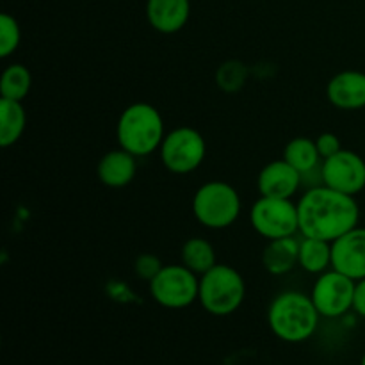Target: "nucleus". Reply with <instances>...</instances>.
<instances>
[{
  "instance_id": "f257e3e1",
  "label": "nucleus",
  "mask_w": 365,
  "mask_h": 365,
  "mask_svg": "<svg viewBox=\"0 0 365 365\" xmlns=\"http://www.w3.org/2000/svg\"><path fill=\"white\" fill-rule=\"evenodd\" d=\"M296 205L302 237L334 242L359 227L360 207L355 196L335 191L324 184L310 187Z\"/></svg>"
},
{
  "instance_id": "f03ea898",
  "label": "nucleus",
  "mask_w": 365,
  "mask_h": 365,
  "mask_svg": "<svg viewBox=\"0 0 365 365\" xmlns=\"http://www.w3.org/2000/svg\"><path fill=\"white\" fill-rule=\"evenodd\" d=\"M321 314L312 298L299 291H284L267 309V324L280 341L298 344L312 337L319 327Z\"/></svg>"
},
{
  "instance_id": "7ed1b4c3",
  "label": "nucleus",
  "mask_w": 365,
  "mask_h": 365,
  "mask_svg": "<svg viewBox=\"0 0 365 365\" xmlns=\"http://www.w3.org/2000/svg\"><path fill=\"white\" fill-rule=\"evenodd\" d=\"M164 132V120L157 107L146 102H135L120 114L116 125V138L120 148L135 157L152 155L160 148Z\"/></svg>"
},
{
  "instance_id": "20e7f679",
  "label": "nucleus",
  "mask_w": 365,
  "mask_h": 365,
  "mask_svg": "<svg viewBox=\"0 0 365 365\" xmlns=\"http://www.w3.org/2000/svg\"><path fill=\"white\" fill-rule=\"evenodd\" d=\"M246 284L242 274L227 264H216L200 277L198 302L210 316L225 317L234 314L242 305Z\"/></svg>"
},
{
  "instance_id": "39448f33",
  "label": "nucleus",
  "mask_w": 365,
  "mask_h": 365,
  "mask_svg": "<svg viewBox=\"0 0 365 365\" xmlns=\"http://www.w3.org/2000/svg\"><path fill=\"white\" fill-rule=\"evenodd\" d=\"M192 214L205 228L223 230L237 221L241 214V196L228 182H205L192 196Z\"/></svg>"
},
{
  "instance_id": "423d86ee",
  "label": "nucleus",
  "mask_w": 365,
  "mask_h": 365,
  "mask_svg": "<svg viewBox=\"0 0 365 365\" xmlns=\"http://www.w3.org/2000/svg\"><path fill=\"white\" fill-rule=\"evenodd\" d=\"M150 296L157 305L170 310L187 309L198 299L200 277L184 264H168L153 277Z\"/></svg>"
},
{
  "instance_id": "0eeeda50",
  "label": "nucleus",
  "mask_w": 365,
  "mask_h": 365,
  "mask_svg": "<svg viewBox=\"0 0 365 365\" xmlns=\"http://www.w3.org/2000/svg\"><path fill=\"white\" fill-rule=\"evenodd\" d=\"M159 153L168 171L187 175L198 170L205 160L207 143L196 128L177 127L164 135Z\"/></svg>"
},
{
  "instance_id": "6e6552de",
  "label": "nucleus",
  "mask_w": 365,
  "mask_h": 365,
  "mask_svg": "<svg viewBox=\"0 0 365 365\" xmlns=\"http://www.w3.org/2000/svg\"><path fill=\"white\" fill-rule=\"evenodd\" d=\"M253 230L266 239L291 237L299 232L298 205L291 198L260 196L250 209Z\"/></svg>"
},
{
  "instance_id": "1a4fd4ad",
  "label": "nucleus",
  "mask_w": 365,
  "mask_h": 365,
  "mask_svg": "<svg viewBox=\"0 0 365 365\" xmlns=\"http://www.w3.org/2000/svg\"><path fill=\"white\" fill-rule=\"evenodd\" d=\"M355 287V280L331 267V269L324 271L323 274H317L310 298H312L321 317L335 319V317H342L349 310H353Z\"/></svg>"
},
{
  "instance_id": "9d476101",
  "label": "nucleus",
  "mask_w": 365,
  "mask_h": 365,
  "mask_svg": "<svg viewBox=\"0 0 365 365\" xmlns=\"http://www.w3.org/2000/svg\"><path fill=\"white\" fill-rule=\"evenodd\" d=\"M321 184L356 196L365 189V160L353 150H344L328 157L321 164Z\"/></svg>"
},
{
  "instance_id": "9b49d317",
  "label": "nucleus",
  "mask_w": 365,
  "mask_h": 365,
  "mask_svg": "<svg viewBox=\"0 0 365 365\" xmlns=\"http://www.w3.org/2000/svg\"><path fill=\"white\" fill-rule=\"evenodd\" d=\"M331 267L359 282L365 278V228L355 227L331 242Z\"/></svg>"
},
{
  "instance_id": "f8f14e48",
  "label": "nucleus",
  "mask_w": 365,
  "mask_h": 365,
  "mask_svg": "<svg viewBox=\"0 0 365 365\" xmlns=\"http://www.w3.org/2000/svg\"><path fill=\"white\" fill-rule=\"evenodd\" d=\"M303 177L285 159L273 160L260 170L257 187L260 196L269 198H292L302 185Z\"/></svg>"
},
{
  "instance_id": "ddd939ff",
  "label": "nucleus",
  "mask_w": 365,
  "mask_h": 365,
  "mask_svg": "<svg viewBox=\"0 0 365 365\" xmlns=\"http://www.w3.org/2000/svg\"><path fill=\"white\" fill-rule=\"evenodd\" d=\"M328 102L342 110H359L365 107V73L344 70L331 77L327 86Z\"/></svg>"
},
{
  "instance_id": "4468645a",
  "label": "nucleus",
  "mask_w": 365,
  "mask_h": 365,
  "mask_svg": "<svg viewBox=\"0 0 365 365\" xmlns=\"http://www.w3.org/2000/svg\"><path fill=\"white\" fill-rule=\"evenodd\" d=\"M191 16L189 0H148L146 18L152 29L160 34H175L182 31Z\"/></svg>"
},
{
  "instance_id": "2eb2a0df",
  "label": "nucleus",
  "mask_w": 365,
  "mask_h": 365,
  "mask_svg": "<svg viewBox=\"0 0 365 365\" xmlns=\"http://www.w3.org/2000/svg\"><path fill=\"white\" fill-rule=\"evenodd\" d=\"M135 159L138 157L123 148L107 152L96 166V175H98L100 182L113 189L127 187L134 180L135 171H138Z\"/></svg>"
},
{
  "instance_id": "dca6fc26",
  "label": "nucleus",
  "mask_w": 365,
  "mask_h": 365,
  "mask_svg": "<svg viewBox=\"0 0 365 365\" xmlns=\"http://www.w3.org/2000/svg\"><path fill=\"white\" fill-rule=\"evenodd\" d=\"M299 257V241L291 235V237L271 239L262 253V264L266 271L274 277L289 273L296 267Z\"/></svg>"
},
{
  "instance_id": "f3484780",
  "label": "nucleus",
  "mask_w": 365,
  "mask_h": 365,
  "mask_svg": "<svg viewBox=\"0 0 365 365\" xmlns=\"http://www.w3.org/2000/svg\"><path fill=\"white\" fill-rule=\"evenodd\" d=\"M282 159H285L294 170H298L302 177L312 173L314 170H319L321 155L319 150H317L316 139L305 138V135L291 139L285 145Z\"/></svg>"
},
{
  "instance_id": "a211bd4d",
  "label": "nucleus",
  "mask_w": 365,
  "mask_h": 365,
  "mask_svg": "<svg viewBox=\"0 0 365 365\" xmlns=\"http://www.w3.org/2000/svg\"><path fill=\"white\" fill-rule=\"evenodd\" d=\"M298 264L310 274H323L324 271L331 269V242L303 237L299 241Z\"/></svg>"
},
{
  "instance_id": "6ab92c4d",
  "label": "nucleus",
  "mask_w": 365,
  "mask_h": 365,
  "mask_svg": "<svg viewBox=\"0 0 365 365\" xmlns=\"http://www.w3.org/2000/svg\"><path fill=\"white\" fill-rule=\"evenodd\" d=\"M25 123H27V114L21 102L6 98L0 100V146L2 148H9L21 138Z\"/></svg>"
},
{
  "instance_id": "aec40b11",
  "label": "nucleus",
  "mask_w": 365,
  "mask_h": 365,
  "mask_svg": "<svg viewBox=\"0 0 365 365\" xmlns=\"http://www.w3.org/2000/svg\"><path fill=\"white\" fill-rule=\"evenodd\" d=\"M180 259L182 264L187 269H191L192 273L198 274V277L205 274L207 271H210L217 264L216 250H214V246L207 239L202 237L187 239L184 246H182Z\"/></svg>"
},
{
  "instance_id": "412c9836",
  "label": "nucleus",
  "mask_w": 365,
  "mask_h": 365,
  "mask_svg": "<svg viewBox=\"0 0 365 365\" xmlns=\"http://www.w3.org/2000/svg\"><path fill=\"white\" fill-rule=\"evenodd\" d=\"M32 86V75L27 66L20 63L9 64L0 77V95L6 100L24 102Z\"/></svg>"
},
{
  "instance_id": "4be33fe9",
  "label": "nucleus",
  "mask_w": 365,
  "mask_h": 365,
  "mask_svg": "<svg viewBox=\"0 0 365 365\" xmlns=\"http://www.w3.org/2000/svg\"><path fill=\"white\" fill-rule=\"evenodd\" d=\"M248 81V66L241 61L230 59L221 64L216 71V82L223 91L235 93Z\"/></svg>"
},
{
  "instance_id": "5701e85b",
  "label": "nucleus",
  "mask_w": 365,
  "mask_h": 365,
  "mask_svg": "<svg viewBox=\"0 0 365 365\" xmlns=\"http://www.w3.org/2000/svg\"><path fill=\"white\" fill-rule=\"evenodd\" d=\"M21 41V31L18 20L11 14H0V57L7 59L18 50Z\"/></svg>"
},
{
  "instance_id": "b1692460",
  "label": "nucleus",
  "mask_w": 365,
  "mask_h": 365,
  "mask_svg": "<svg viewBox=\"0 0 365 365\" xmlns=\"http://www.w3.org/2000/svg\"><path fill=\"white\" fill-rule=\"evenodd\" d=\"M160 269H163V264H160V260L157 259L155 255H152V253H143V255H139L138 259H135L134 271L141 280L152 282L153 277H155Z\"/></svg>"
},
{
  "instance_id": "393cba45",
  "label": "nucleus",
  "mask_w": 365,
  "mask_h": 365,
  "mask_svg": "<svg viewBox=\"0 0 365 365\" xmlns=\"http://www.w3.org/2000/svg\"><path fill=\"white\" fill-rule=\"evenodd\" d=\"M316 145L323 160L335 155V153H339L342 150L341 139H339V135L334 134V132H324V134H321L319 138L316 139Z\"/></svg>"
},
{
  "instance_id": "a878e982",
  "label": "nucleus",
  "mask_w": 365,
  "mask_h": 365,
  "mask_svg": "<svg viewBox=\"0 0 365 365\" xmlns=\"http://www.w3.org/2000/svg\"><path fill=\"white\" fill-rule=\"evenodd\" d=\"M353 310L365 319V278L356 282L355 299H353Z\"/></svg>"
},
{
  "instance_id": "bb28decb",
  "label": "nucleus",
  "mask_w": 365,
  "mask_h": 365,
  "mask_svg": "<svg viewBox=\"0 0 365 365\" xmlns=\"http://www.w3.org/2000/svg\"><path fill=\"white\" fill-rule=\"evenodd\" d=\"M360 365H365V353H364V356H362V360H360Z\"/></svg>"
}]
</instances>
